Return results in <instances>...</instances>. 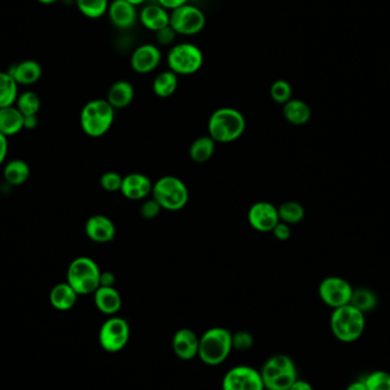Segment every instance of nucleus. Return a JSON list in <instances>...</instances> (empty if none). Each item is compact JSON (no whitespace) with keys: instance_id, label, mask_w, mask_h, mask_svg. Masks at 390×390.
I'll return each instance as SVG.
<instances>
[{"instance_id":"nucleus-5","label":"nucleus","mask_w":390,"mask_h":390,"mask_svg":"<svg viewBox=\"0 0 390 390\" xmlns=\"http://www.w3.org/2000/svg\"><path fill=\"white\" fill-rule=\"evenodd\" d=\"M101 270L89 257L74 258L66 272V282L78 294H94L100 288Z\"/></svg>"},{"instance_id":"nucleus-20","label":"nucleus","mask_w":390,"mask_h":390,"mask_svg":"<svg viewBox=\"0 0 390 390\" xmlns=\"http://www.w3.org/2000/svg\"><path fill=\"white\" fill-rule=\"evenodd\" d=\"M94 302L97 309L106 315H114L123 306V299L114 287H100L94 292Z\"/></svg>"},{"instance_id":"nucleus-26","label":"nucleus","mask_w":390,"mask_h":390,"mask_svg":"<svg viewBox=\"0 0 390 390\" xmlns=\"http://www.w3.org/2000/svg\"><path fill=\"white\" fill-rule=\"evenodd\" d=\"M297 370L294 361L288 355H274L262 366V381L265 382L277 374H283L287 371Z\"/></svg>"},{"instance_id":"nucleus-11","label":"nucleus","mask_w":390,"mask_h":390,"mask_svg":"<svg viewBox=\"0 0 390 390\" xmlns=\"http://www.w3.org/2000/svg\"><path fill=\"white\" fill-rule=\"evenodd\" d=\"M222 386V390H265L260 372L247 365L227 371Z\"/></svg>"},{"instance_id":"nucleus-33","label":"nucleus","mask_w":390,"mask_h":390,"mask_svg":"<svg viewBox=\"0 0 390 390\" xmlns=\"http://www.w3.org/2000/svg\"><path fill=\"white\" fill-rule=\"evenodd\" d=\"M17 110L26 117V116H37L41 106V101L37 93L32 91H26L22 94H19L16 103Z\"/></svg>"},{"instance_id":"nucleus-46","label":"nucleus","mask_w":390,"mask_h":390,"mask_svg":"<svg viewBox=\"0 0 390 390\" xmlns=\"http://www.w3.org/2000/svg\"><path fill=\"white\" fill-rule=\"evenodd\" d=\"M37 125V116H26V117H24V129H34Z\"/></svg>"},{"instance_id":"nucleus-16","label":"nucleus","mask_w":390,"mask_h":390,"mask_svg":"<svg viewBox=\"0 0 390 390\" xmlns=\"http://www.w3.org/2000/svg\"><path fill=\"white\" fill-rule=\"evenodd\" d=\"M152 188L153 184L148 176L140 173H133L123 177L120 192L127 199L138 201L148 197L152 193Z\"/></svg>"},{"instance_id":"nucleus-17","label":"nucleus","mask_w":390,"mask_h":390,"mask_svg":"<svg viewBox=\"0 0 390 390\" xmlns=\"http://www.w3.org/2000/svg\"><path fill=\"white\" fill-rule=\"evenodd\" d=\"M199 342V337L191 329H180L173 338V349L177 357L190 361L197 356Z\"/></svg>"},{"instance_id":"nucleus-47","label":"nucleus","mask_w":390,"mask_h":390,"mask_svg":"<svg viewBox=\"0 0 390 390\" xmlns=\"http://www.w3.org/2000/svg\"><path fill=\"white\" fill-rule=\"evenodd\" d=\"M346 390H368L364 381L351 382V385L346 388Z\"/></svg>"},{"instance_id":"nucleus-30","label":"nucleus","mask_w":390,"mask_h":390,"mask_svg":"<svg viewBox=\"0 0 390 390\" xmlns=\"http://www.w3.org/2000/svg\"><path fill=\"white\" fill-rule=\"evenodd\" d=\"M351 306L362 312L363 314L374 311L378 305V298L374 291L368 288L353 289L351 302Z\"/></svg>"},{"instance_id":"nucleus-13","label":"nucleus","mask_w":390,"mask_h":390,"mask_svg":"<svg viewBox=\"0 0 390 390\" xmlns=\"http://www.w3.org/2000/svg\"><path fill=\"white\" fill-rule=\"evenodd\" d=\"M163 54L159 46L154 43H143L138 46L130 57V66L136 73L148 74L160 66Z\"/></svg>"},{"instance_id":"nucleus-27","label":"nucleus","mask_w":390,"mask_h":390,"mask_svg":"<svg viewBox=\"0 0 390 390\" xmlns=\"http://www.w3.org/2000/svg\"><path fill=\"white\" fill-rule=\"evenodd\" d=\"M216 148V142L210 136L199 137L192 143L190 158L194 163H205L212 158Z\"/></svg>"},{"instance_id":"nucleus-37","label":"nucleus","mask_w":390,"mask_h":390,"mask_svg":"<svg viewBox=\"0 0 390 390\" xmlns=\"http://www.w3.org/2000/svg\"><path fill=\"white\" fill-rule=\"evenodd\" d=\"M123 177L116 171H106L101 176L100 184L103 190L108 192L120 191Z\"/></svg>"},{"instance_id":"nucleus-2","label":"nucleus","mask_w":390,"mask_h":390,"mask_svg":"<svg viewBox=\"0 0 390 390\" xmlns=\"http://www.w3.org/2000/svg\"><path fill=\"white\" fill-rule=\"evenodd\" d=\"M233 349L232 334L225 328H211L200 338L197 356L210 366L225 362Z\"/></svg>"},{"instance_id":"nucleus-35","label":"nucleus","mask_w":390,"mask_h":390,"mask_svg":"<svg viewBox=\"0 0 390 390\" xmlns=\"http://www.w3.org/2000/svg\"><path fill=\"white\" fill-rule=\"evenodd\" d=\"M363 381L368 390H390V374L386 371H374Z\"/></svg>"},{"instance_id":"nucleus-6","label":"nucleus","mask_w":390,"mask_h":390,"mask_svg":"<svg viewBox=\"0 0 390 390\" xmlns=\"http://www.w3.org/2000/svg\"><path fill=\"white\" fill-rule=\"evenodd\" d=\"M151 194L161 208L169 211L184 208L190 197L185 183L175 176L161 177L154 183Z\"/></svg>"},{"instance_id":"nucleus-45","label":"nucleus","mask_w":390,"mask_h":390,"mask_svg":"<svg viewBox=\"0 0 390 390\" xmlns=\"http://www.w3.org/2000/svg\"><path fill=\"white\" fill-rule=\"evenodd\" d=\"M289 390H314L309 382L305 381V380L297 379L294 382V385L291 386Z\"/></svg>"},{"instance_id":"nucleus-12","label":"nucleus","mask_w":390,"mask_h":390,"mask_svg":"<svg viewBox=\"0 0 390 390\" xmlns=\"http://www.w3.org/2000/svg\"><path fill=\"white\" fill-rule=\"evenodd\" d=\"M248 222L251 227L257 232H262V233L272 232L279 222L277 208L266 201L254 203L249 209Z\"/></svg>"},{"instance_id":"nucleus-4","label":"nucleus","mask_w":390,"mask_h":390,"mask_svg":"<svg viewBox=\"0 0 390 390\" xmlns=\"http://www.w3.org/2000/svg\"><path fill=\"white\" fill-rule=\"evenodd\" d=\"M365 314L351 304L334 309L331 315L330 325L332 334L339 342H356L362 337L365 329Z\"/></svg>"},{"instance_id":"nucleus-36","label":"nucleus","mask_w":390,"mask_h":390,"mask_svg":"<svg viewBox=\"0 0 390 390\" xmlns=\"http://www.w3.org/2000/svg\"><path fill=\"white\" fill-rule=\"evenodd\" d=\"M271 97L277 104H283L289 102L292 97V88L290 83L285 80H277L271 87Z\"/></svg>"},{"instance_id":"nucleus-10","label":"nucleus","mask_w":390,"mask_h":390,"mask_svg":"<svg viewBox=\"0 0 390 390\" xmlns=\"http://www.w3.org/2000/svg\"><path fill=\"white\" fill-rule=\"evenodd\" d=\"M353 287L348 281L339 277H329L319 285V296L329 307H342L351 302Z\"/></svg>"},{"instance_id":"nucleus-22","label":"nucleus","mask_w":390,"mask_h":390,"mask_svg":"<svg viewBox=\"0 0 390 390\" xmlns=\"http://www.w3.org/2000/svg\"><path fill=\"white\" fill-rule=\"evenodd\" d=\"M135 97L134 86L127 80H118L108 91V101L114 110L130 106Z\"/></svg>"},{"instance_id":"nucleus-7","label":"nucleus","mask_w":390,"mask_h":390,"mask_svg":"<svg viewBox=\"0 0 390 390\" xmlns=\"http://www.w3.org/2000/svg\"><path fill=\"white\" fill-rule=\"evenodd\" d=\"M203 53L192 43H180L171 46L167 55L169 70L177 76H191L202 68Z\"/></svg>"},{"instance_id":"nucleus-29","label":"nucleus","mask_w":390,"mask_h":390,"mask_svg":"<svg viewBox=\"0 0 390 390\" xmlns=\"http://www.w3.org/2000/svg\"><path fill=\"white\" fill-rule=\"evenodd\" d=\"M177 87H178V76L170 70L158 74L153 81L154 94L160 98H168L171 95H174Z\"/></svg>"},{"instance_id":"nucleus-48","label":"nucleus","mask_w":390,"mask_h":390,"mask_svg":"<svg viewBox=\"0 0 390 390\" xmlns=\"http://www.w3.org/2000/svg\"><path fill=\"white\" fill-rule=\"evenodd\" d=\"M125 1H128L129 4L136 6L137 7V6H140L145 3L146 0H125Z\"/></svg>"},{"instance_id":"nucleus-8","label":"nucleus","mask_w":390,"mask_h":390,"mask_svg":"<svg viewBox=\"0 0 390 390\" xmlns=\"http://www.w3.org/2000/svg\"><path fill=\"white\" fill-rule=\"evenodd\" d=\"M205 23L207 19L205 13L197 6L185 4L170 11L169 26L180 36H195L200 34L205 29Z\"/></svg>"},{"instance_id":"nucleus-1","label":"nucleus","mask_w":390,"mask_h":390,"mask_svg":"<svg viewBox=\"0 0 390 390\" xmlns=\"http://www.w3.org/2000/svg\"><path fill=\"white\" fill-rule=\"evenodd\" d=\"M245 125V116L237 108H220L209 119V136L216 143L228 144L242 136Z\"/></svg>"},{"instance_id":"nucleus-15","label":"nucleus","mask_w":390,"mask_h":390,"mask_svg":"<svg viewBox=\"0 0 390 390\" xmlns=\"http://www.w3.org/2000/svg\"><path fill=\"white\" fill-rule=\"evenodd\" d=\"M108 15L110 22L119 30H129L136 24L138 19L136 6L125 0H113L110 3Z\"/></svg>"},{"instance_id":"nucleus-34","label":"nucleus","mask_w":390,"mask_h":390,"mask_svg":"<svg viewBox=\"0 0 390 390\" xmlns=\"http://www.w3.org/2000/svg\"><path fill=\"white\" fill-rule=\"evenodd\" d=\"M297 379V370L287 371L264 382V385L267 390H289Z\"/></svg>"},{"instance_id":"nucleus-18","label":"nucleus","mask_w":390,"mask_h":390,"mask_svg":"<svg viewBox=\"0 0 390 390\" xmlns=\"http://www.w3.org/2000/svg\"><path fill=\"white\" fill-rule=\"evenodd\" d=\"M7 72L17 85L31 86L39 81L43 76V68L37 61L24 60L13 64Z\"/></svg>"},{"instance_id":"nucleus-9","label":"nucleus","mask_w":390,"mask_h":390,"mask_svg":"<svg viewBox=\"0 0 390 390\" xmlns=\"http://www.w3.org/2000/svg\"><path fill=\"white\" fill-rule=\"evenodd\" d=\"M130 337L129 324L123 317H113L106 319L101 327L100 339L101 347L108 353H118L128 344Z\"/></svg>"},{"instance_id":"nucleus-44","label":"nucleus","mask_w":390,"mask_h":390,"mask_svg":"<svg viewBox=\"0 0 390 390\" xmlns=\"http://www.w3.org/2000/svg\"><path fill=\"white\" fill-rule=\"evenodd\" d=\"M7 153H9V140L5 135L0 133V165L5 161Z\"/></svg>"},{"instance_id":"nucleus-24","label":"nucleus","mask_w":390,"mask_h":390,"mask_svg":"<svg viewBox=\"0 0 390 390\" xmlns=\"http://www.w3.org/2000/svg\"><path fill=\"white\" fill-rule=\"evenodd\" d=\"M283 116L291 125H302L311 120L312 110L304 101L291 98L283 106Z\"/></svg>"},{"instance_id":"nucleus-28","label":"nucleus","mask_w":390,"mask_h":390,"mask_svg":"<svg viewBox=\"0 0 390 390\" xmlns=\"http://www.w3.org/2000/svg\"><path fill=\"white\" fill-rule=\"evenodd\" d=\"M19 85L9 72H0V108L15 106Z\"/></svg>"},{"instance_id":"nucleus-21","label":"nucleus","mask_w":390,"mask_h":390,"mask_svg":"<svg viewBox=\"0 0 390 390\" xmlns=\"http://www.w3.org/2000/svg\"><path fill=\"white\" fill-rule=\"evenodd\" d=\"M78 296L68 282L58 283L49 292V302L57 311H70L77 304Z\"/></svg>"},{"instance_id":"nucleus-3","label":"nucleus","mask_w":390,"mask_h":390,"mask_svg":"<svg viewBox=\"0 0 390 390\" xmlns=\"http://www.w3.org/2000/svg\"><path fill=\"white\" fill-rule=\"evenodd\" d=\"M116 110L106 100H93L87 103L80 113V125L83 133L91 137L106 135L114 123Z\"/></svg>"},{"instance_id":"nucleus-31","label":"nucleus","mask_w":390,"mask_h":390,"mask_svg":"<svg viewBox=\"0 0 390 390\" xmlns=\"http://www.w3.org/2000/svg\"><path fill=\"white\" fill-rule=\"evenodd\" d=\"M76 5L83 16L96 20L108 14V0H76Z\"/></svg>"},{"instance_id":"nucleus-19","label":"nucleus","mask_w":390,"mask_h":390,"mask_svg":"<svg viewBox=\"0 0 390 390\" xmlns=\"http://www.w3.org/2000/svg\"><path fill=\"white\" fill-rule=\"evenodd\" d=\"M138 17L142 26L153 32L168 26L170 22V13L159 4L144 6Z\"/></svg>"},{"instance_id":"nucleus-40","label":"nucleus","mask_w":390,"mask_h":390,"mask_svg":"<svg viewBox=\"0 0 390 390\" xmlns=\"http://www.w3.org/2000/svg\"><path fill=\"white\" fill-rule=\"evenodd\" d=\"M177 34L170 26L161 29L155 32V41L159 46H171L176 39Z\"/></svg>"},{"instance_id":"nucleus-42","label":"nucleus","mask_w":390,"mask_h":390,"mask_svg":"<svg viewBox=\"0 0 390 390\" xmlns=\"http://www.w3.org/2000/svg\"><path fill=\"white\" fill-rule=\"evenodd\" d=\"M160 6H163V9L167 11H174L178 9L180 6L188 4V0H157Z\"/></svg>"},{"instance_id":"nucleus-38","label":"nucleus","mask_w":390,"mask_h":390,"mask_svg":"<svg viewBox=\"0 0 390 390\" xmlns=\"http://www.w3.org/2000/svg\"><path fill=\"white\" fill-rule=\"evenodd\" d=\"M252 344H254V338L249 332L240 331L235 334H232V345L235 349L247 351L249 348L252 347Z\"/></svg>"},{"instance_id":"nucleus-43","label":"nucleus","mask_w":390,"mask_h":390,"mask_svg":"<svg viewBox=\"0 0 390 390\" xmlns=\"http://www.w3.org/2000/svg\"><path fill=\"white\" fill-rule=\"evenodd\" d=\"M116 283V275L112 272H101L100 287H113Z\"/></svg>"},{"instance_id":"nucleus-39","label":"nucleus","mask_w":390,"mask_h":390,"mask_svg":"<svg viewBox=\"0 0 390 390\" xmlns=\"http://www.w3.org/2000/svg\"><path fill=\"white\" fill-rule=\"evenodd\" d=\"M163 208L160 207L159 203L152 197L151 200H146L145 202L140 205V214L144 220H153L159 216Z\"/></svg>"},{"instance_id":"nucleus-49","label":"nucleus","mask_w":390,"mask_h":390,"mask_svg":"<svg viewBox=\"0 0 390 390\" xmlns=\"http://www.w3.org/2000/svg\"><path fill=\"white\" fill-rule=\"evenodd\" d=\"M40 4H43V5H51V4H55L58 0H37Z\"/></svg>"},{"instance_id":"nucleus-23","label":"nucleus","mask_w":390,"mask_h":390,"mask_svg":"<svg viewBox=\"0 0 390 390\" xmlns=\"http://www.w3.org/2000/svg\"><path fill=\"white\" fill-rule=\"evenodd\" d=\"M24 129V116L16 106L0 108V133L6 137L14 136Z\"/></svg>"},{"instance_id":"nucleus-32","label":"nucleus","mask_w":390,"mask_h":390,"mask_svg":"<svg viewBox=\"0 0 390 390\" xmlns=\"http://www.w3.org/2000/svg\"><path fill=\"white\" fill-rule=\"evenodd\" d=\"M279 222H285L288 225H294L302 222L305 217V209L296 201H287L277 208Z\"/></svg>"},{"instance_id":"nucleus-25","label":"nucleus","mask_w":390,"mask_h":390,"mask_svg":"<svg viewBox=\"0 0 390 390\" xmlns=\"http://www.w3.org/2000/svg\"><path fill=\"white\" fill-rule=\"evenodd\" d=\"M4 180L13 186L22 185L30 177V167L22 159L11 160L3 171Z\"/></svg>"},{"instance_id":"nucleus-41","label":"nucleus","mask_w":390,"mask_h":390,"mask_svg":"<svg viewBox=\"0 0 390 390\" xmlns=\"http://www.w3.org/2000/svg\"><path fill=\"white\" fill-rule=\"evenodd\" d=\"M272 233H273L274 237L279 241H288L291 237L290 225L283 222H279L273 228Z\"/></svg>"},{"instance_id":"nucleus-14","label":"nucleus","mask_w":390,"mask_h":390,"mask_svg":"<svg viewBox=\"0 0 390 390\" xmlns=\"http://www.w3.org/2000/svg\"><path fill=\"white\" fill-rule=\"evenodd\" d=\"M85 232L93 242L108 243L113 241L117 230L108 217L94 215L86 222Z\"/></svg>"}]
</instances>
